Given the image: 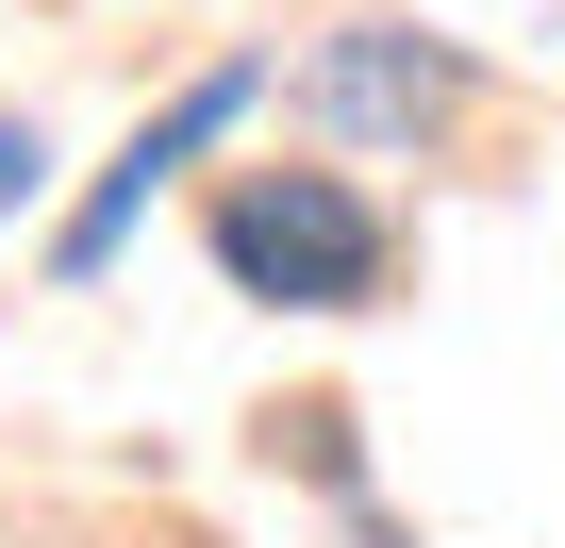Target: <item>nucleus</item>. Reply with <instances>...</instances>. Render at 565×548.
Returning <instances> with one entry per match:
<instances>
[{
    "instance_id": "f257e3e1",
    "label": "nucleus",
    "mask_w": 565,
    "mask_h": 548,
    "mask_svg": "<svg viewBox=\"0 0 565 548\" xmlns=\"http://www.w3.org/2000/svg\"><path fill=\"white\" fill-rule=\"evenodd\" d=\"M216 266L249 300H300V316H350V300H383V266H399V233L333 183V166H249L233 200H216Z\"/></svg>"
},
{
    "instance_id": "f03ea898",
    "label": "nucleus",
    "mask_w": 565,
    "mask_h": 548,
    "mask_svg": "<svg viewBox=\"0 0 565 548\" xmlns=\"http://www.w3.org/2000/svg\"><path fill=\"white\" fill-rule=\"evenodd\" d=\"M300 117H317V133H350V150H416V133H449V117H466V51H449V34H416V18H350V34L300 67Z\"/></svg>"
},
{
    "instance_id": "7ed1b4c3",
    "label": "nucleus",
    "mask_w": 565,
    "mask_h": 548,
    "mask_svg": "<svg viewBox=\"0 0 565 548\" xmlns=\"http://www.w3.org/2000/svg\"><path fill=\"white\" fill-rule=\"evenodd\" d=\"M249 100H266V67H200V84H183V100H167V117H134V150H117V166H100V200H84V216H67V233H51V266H67V283H100V266H117V233H134V216H150V183H167V166H183V150H216V133H233V117H249Z\"/></svg>"
},
{
    "instance_id": "20e7f679",
    "label": "nucleus",
    "mask_w": 565,
    "mask_h": 548,
    "mask_svg": "<svg viewBox=\"0 0 565 548\" xmlns=\"http://www.w3.org/2000/svg\"><path fill=\"white\" fill-rule=\"evenodd\" d=\"M34 183H51V150H34V117H0V216H18Z\"/></svg>"
},
{
    "instance_id": "39448f33",
    "label": "nucleus",
    "mask_w": 565,
    "mask_h": 548,
    "mask_svg": "<svg viewBox=\"0 0 565 548\" xmlns=\"http://www.w3.org/2000/svg\"><path fill=\"white\" fill-rule=\"evenodd\" d=\"M350 531H366V548H416V531H399V515H366V498H350Z\"/></svg>"
}]
</instances>
